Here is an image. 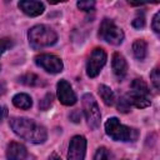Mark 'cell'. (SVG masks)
I'll return each mask as SVG.
<instances>
[{
  "label": "cell",
  "instance_id": "6da1fadb",
  "mask_svg": "<svg viewBox=\"0 0 160 160\" xmlns=\"http://www.w3.org/2000/svg\"><path fill=\"white\" fill-rule=\"evenodd\" d=\"M10 128L12 131L20 136L21 139L32 142V144H42L46 138L48 132L44 126L35 122L28 118H12L10 119Z\"/></svg>",
  "mask_w": 160,
  "mask_h": 160
},
{
  "label": "cell",
  "instance_id": "7a4b0ae2",
  "mask_svg": "<svg viewBox=\"0 0 160 160\" xmlns=\"http://www.w3.org/2000/svg\"><path fill=\"white\" fill-rule=\"evenodd\" d=\"M29 42L34 49L51 46L58 41L56 32L48 25H35L29 30Z\"/></svg>",
  "mask_w": 160,
  "mask_h": 160
},
{
  "label": "cell",
  "instance_id": "3957f363",
  "mask_svg": "<svg viewBox=\"0 0 160 160\" xmlns=\"http://www.w3.org/2000/svg\"><path fill=\"white\" fill-rule=\"evenodd\" d=\"M105 132L115 141H134L138 138V131L122 125L118 118H110L106 120Z\"/></svg>",
  "mask_w": 160,
  "mask_h": 160
},
{
  "label": "cell",
  "instance_id": "277c9868",
  "mask_svg": "<svg viewBox=\"0 0 160 160\" xmlns=\"http://www.w3.org/2000/svg\"><path fill=\"white\" fill-rule=\"evenodd\" d=\"M130 104L135 108H148L151 104L150 100V91L146 82L142 79H135L131 82V90L126 95Z\"/></svg>",
  "mask_w": 160,
  "mask_h": 160
},
{
  "label": "cell",
  "instance_id": "5b68a950",
  "mask_svg": "<svg viewBox=\"0 0 160 160\" xmlns=\"http://www.w3.org/2000/svg\"><path fill=\"white\" fill-rule=\"evenodd\" d=\"M99 36L111 45H120L124 40L122 30L111 19H104L101 21V25L99 28Z\"/></svg>",
  "mask_w": 160,
  "mask_h": 160
},
{
  "label": "cell",
  "instance_id": "8992f818",
  "mask_svg": "<svg viewBox=\"0 0 160 160\" xmlns=\"http://www.w3.org/2000/svg\"><path fill=\"white\" fill-rule=\"evenodd\" d=\"M81 100H82V109H84L88 125L94 130L98 129L100 125L101 114H100V109L98 106L95 98L91 94H84Z\"/></svg>",
  "mask_w": 160,
  "mask_h": 160
},
{
  "label": "cell",
  "instance_id": "52a82bcc",
  "mask_svg": "<svg viewBox=\"0 0 160 160\" xmlns=\"http://www.w3.org/2000/svg\"><path fill=\"white\" fill-rule=\"evenodd\" d=\"M106 52L101 48H95L86 62V74L90 78H95L99 75L100 70L106 62Z\"/></svg>",
  "mask_w": 160,
  "mask_h": 160
},
{
  "label": "cell",
  "instance_id": "ba28073f",
  "mask_svg": "<svg viewBox=\"0 0 160 160\" xmlns=\"http://www.w3.org/2000/svg\"><path fill=\"white\" fill-rule=\"evenodd\" d=\"M35 62L38 66L44 69L45 71L50 74H58L61 72L64 69V64L60 58L51 55V54H40L35 58Z\"/></svg>",
  "mask_w": 160,
  "mask_h": 160
},
{
  "label": "cell",
  "instance_id": "9c48e42d",
  "mask_svg": "<svg viewBox=\"0 0 160 160\" xmlns=\"http://www.w3.org/2000/svg\"><path fill=\"white\" fill-rule=\"evenodd\" d=\"M86 152V139L82 135H75L70 140L68 160H84Z\"/></svg>",
  "mask_w": 160,
  "mask_h": 160
},
{
  "label": "cell",
  "instance_id": "30bf717a",
  "mask_svg": "<svg viewBox=\"0 0 160 160\" xmlns=\"http://www.w3.org/2000/svg\"><path fill=\"white\" fill-rule=\"evenodd\" d=\"M56 90H58V98L62 105L70 106L76 102V100H78L76 95H75L71 85L66 80H64V79L60 80L56 85Z\"/></svg>",
  "mask_w": 160,
  "mask_h": 160
},
{
  "label": "cell",
  "instance_id": "8fae6325",
  "mask_svg": "<svg viewBox=\"0 0 160 160\" xmlns=\"http://www.w3.org/2000/svg\"><path fill=\"white\" fill-rule=\"evenodd\" d=\"M18 6L28 16H39L45 10V5L41 1H35V0H22V1H19Z\"/></svg>",
  "mask_w": 160,
  "mask_h": 160
},
{
  "label": "cell",
  "instance_id": "7c38bea8",
  "mask_svg": "<svg viewBox=\"0 0 160 160\" xmlns=\"http://www.w3.org/2000/svg\"><path fill=\"white\" fill-rule=\"evenodd\" d=\"M111 68H112L114 75L116 76V79H118L119 81H121V80L126 76V72H128V62H126L125 58H124L121 54L115 52V54L112 55Z\"/></svg>",
  "mask_w": 160,
  "mask_h": 160
},
{
  "label": "cell",
  "instance_id": "4fadbf2b",
  "mask_svg": "<svg viewBox=\"0 0 160 160\" xmlns=\"http://www.w3.org/2000/svg\"><path fill=\"white\" fill-rule=\"evenodd\" d=\"M28 155L26 148L16 141H11L6 148V159L8 160H24Z\"/></svg>",
  "mask_w": 160,
  "mask_h": 160
},
{
  "label": "cell",
  "instance_id": "5bb4252c",
  "mask_svg": "<svg viewBox=\"0 0 160 160\" xmlns=\"http://www.w3.org/2000/svg\"><path fill=\"white\" fill-rule=\"evenodd\" d=\"M132 54L138 60H144L148 55V44L142 39H138L132 44Z\"/></svg>",
  "mask_w": 160,
  "mask_h": 160
},
{
  "label": "cell",
  "instance_id": "9a60e30c",
  "mask_svg": "<svg viewBox=\"0 0 160 160\" xmlns=\"http://www.w3.org/2000/svg\"><path fill=\"white\" fill-rule=\"evenodd\" d=\"M12 104H14L16 108H19V109L28 110V109L31 108L32 100H31V98H30L28 94H25V92H19V94H16V95L12 98Z\"/></svg>",
  "mask_w": 160,
  "mask_h": 160
},
{
  "label": "cell",
  "instance_id": "2e32d148",
  "mask_svg": "<svg viewBox=\"0 0 160 160\" xmlns=\"http://www.w3.org/2000/svg\"><path fill=\"white\" fill-rule=\"evenodd\" d=\"M19 82L26 85V86H44L45 85V81L39 78L38 75L35 74H25L19 78Z\"/></svg>",
  "mask_w": 160,
  "mask_h": 160
},
{
  "label": "cell",
  "instance_id": "e0dca14e",
  "mask_svg": "<svg viewBox=\"0 0 160 160\" xmlns=\"http://www.w3.org/2000/svg\"><path fill=\"white\" fill-rule=\"evenodd\" d=\"M98 91H99V95H100V98H101V100L104 101L105 105H112V104H114V101H115V95H114L112 90H111L109 86L101 84V85H99Z\"/></svg>",
  "mask_w": 160,
  "mask_h": 160
},
{
  "label": "cell",
  "instance_id": "ac0fdd59",
  "mask_svg": "<svg viewBox=\"0 0 160 160\" xmlns=\"http://www.w3.org/2000/svg\"><path fill=\"white\" fill-rule=\"evenodd\" d=\"M131 109V104L128 99L126 95H122L119 100H118V110L121 112H129Z\"/></svg>",
  "mask_w": 160,
  "mask_h": 160
},
{
  "label": "cell",
  "instance_id": "d6986e66",
  "mask_svg": "<svg viewBox=\"0 0 160 160\" xmlns=\"http://www.w3.org/2000/svg\"><path fill=\"white\" fill-rule=\"evenodd\" d=\"M94 160H111L109 150L106 148H99L94 155Z\"/></svg>",
  "mask_w": 160,
  "mask_h": 160
},
{
  "label": "cell",
  "instance_id": "ffe728a7",
  "mask_svg": "<svg viewBox=\"0 0 160 160\" xmlns=\"http://www.w3.org/2000/svg\"><path fill=\"white\" fill-rule=\"evenodd\" d=\"M52 99H54L52 94H51V92H48V94L42 98V100H40L39 108H40L41 110H48V109L51 106V104H52Z\"/></svg>",
  "mask_w": 160,
  "mask_h": 160
},
{
  "label": "cell",
  "instance_id": "44dd1931",
  "mask_svg": "<svg viewBox=\"0 0 160 160\" xmlns=\"http://www.w3.org/2000/svg\"><path fill=\"white\" fill-rule=\"evenodd\" d=\"M76 6L82 10V11H92L95 8V1L92 0H86V1H78Z\"/></svg>",
  "mask_w": 160,
  "mask_h": 160
},
{
  "label": "cell",
  "instance_id": "7402d4cb",
  "mask_svg": "<svg viewBox=\"0 0 160 160\" xmlns=\"http://www.w3.org/2000/svg\"><path fill=\"white\" fill-rule=\"evenodd\" d=\"M150 79H151V82L155 88V90H159L160 89V72H159V69L155 68L151 74H150Z\"/></svg>",
  "mask_w": 160,
  "mask_h": 160
},
{
  "label": "cell",
  "instance_id": "603a6c76",
  "mask_svg": "<svg viewBox=\"0 0 160 160\" xmlns=\"http://www.w3.org/2000/svg\"><path fill=\"white\" fill-rule=\"evenodd\" d=\"M12 46V41L8 38L5 39H0V55H2L6 50H9Z\"/></svg>",
  "mask_w": 160,
  "mask_h": 160
},
{
  "label": "cell",
  "instance_id": "cb8c5ba5",
  "mask_svg": "<svg viewBox=\"0 0 160 160\" xmlns=\"http://www.w3.org/2000/svg\"><path fill=\"white\" fill-rule=\"evenodd\" d=\"M151 28H152V30H154L156 34L160 32V12H156V14H155V16H154V19H152Z\"/></svg>",
  "mask_w": 160,
  "mask_h": 160
},
{
  "label": "cell",
  "instance_id": "d4e9b609",
  "mask_svg": "<svg viewBox=\"0 0 160 160\" xmlns=\"http://www.w3.org/2000/svg\"><path fill=\"white\" fill-rule=\"evenodd\" d=\"M132 26L135 29H142L145 26V18L141 15V16H136L134 20H132Z\"/></svg>",
  "mask_w": 160,
  "mask_h": 160
},
{
  "label": "cell",
  "instance_id": "484cf974",
  "mask_svg": "<svg viewBox=\"0 0 160 160\" xmlns=\"http://www.w3.org/2000/svg\"><path fill=\"white\" fill-rule=\"evenodd\" d=\"M8 114H9V111H8V108L6 106H2V105H0V124L5 120V118L8 116Z\"/></svg>",
  "mask_w": 160,
  "mask_h": 160
},
{
  "label": "cell",
  "instance_id": "4316f807",
  "mask_svg": "<svg viewBox=\"0 0 160 160\" xmlns=\"http://www.w3.org/2000/svg\"><path fill=\"white\" fill-rule=\"evenodd\" d=\"M5 91H6V86H5V84H4V82H0V96H1Z\"/></svg>",
  "mask_w": 160,
  "mask_h": 160
},
{
  "label": "cell",
  "instance_id": "83f0119b",
  "mask_svg": "<svg viewBox=\"0 0 160 160\" xmlns=\"http://www.w3.org/2000/svg\"><path fill=\"white\" fill-rule=\"evenodd\" d=\"M49 160H61L56 154H52V155H50V158H49Z\"/></svg>",
  "mask_w": 160,
  "mask_h": 160
},
{
  "label": "cell",
  "instance_id": "f1b7e54d",
  "mask_svg": "<svg viewBox=\"0 0 160 160\" xmlns=\"http://www.w3.org/2000/svg\"><path fill=\"white\" fill-rule=\"evenodd\" d=\"M0 69H1V66H0Z\"/></svg>",
  "mask_w": 160,
  "mask_h": 160
}]
</instances>
